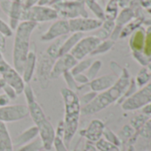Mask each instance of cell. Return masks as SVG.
Here are the masks:
<instances>
[{
	"instance_id": "cell-22",
	"label": "cell",
	"mask_w": 151,
	"mask_h": 151,
	"mask_svg": "<svg viewBox=\"0 0 151 151\" xmlns=\"http://www.w3.org/2000/svg\"><path fill=\"white\" fill-rule=\"evenodd\" d=\"M84 37L83 33H72L71 35H69L67 39L64 40L61 50H60V56L68 54L71 51V50L75 47V45Z\"/></svg>"
},
{
	"instance_id": "cell-49",
	"label": "cell",
	"mask_w": 151,
	"mask_h": 151,
	"mask_svg": "<svg viewBox=\"0 0 151 151\" xmlns=\"http://www.w3.org/2000/svg\"><path fill=\"white\" fill-rule=\"evenodd\" d=\"M142 113L149 116V115H151V103L145 105L143 108H142Z\"/></svg>"
},
{
	"instance_id": "cell-52",
	"label": "cell",
	"mask_w": 151,
	"mask_h": 151,
	"mask_svg": "<svg viewBox=\"0 0 151 151\" xmlns=\"http://www.w3.org/2000/svg\"><path fill=\"white\" fill-rule=\"evenodd\" d=\"M62 1H65V0H51L49 6H52L53 4H57V3H60V2H62Z\"/></svg>"
},
{
	"instance_id": "cell-32",
	"label": "cell",
	"mask_w": 151,
	"mask_h": 151,
	"mask_svg": "<svg viewBox=\"0 0 151 151\" xmlns=\"http://www.w3.org/2000/svg\"><path fill=\"white\" fill-rule=\"evenodd\" d=\"M85 5L88 6V8L94 12V14L99 18V19H102L104 17L103 15V12L101 10V8L100 7V5L94 1V0H85Z\"/></svg>"
},
{
	"instance_id": "cell-20",
	"label": "cell",
	"mask_w": 151,
	"mask_h": 151,
	"mask_svg": "<svg viewBox=\"0 0 151 151\" xmlns=\"http://www.w3.org/2000/svg\"><path fill=\"white\" fill-rule=\"evenodd\" d=\"M37 137H38V129L36 126H33L26 129L20 134H19L12 142V144L15 147H21L32 142L33 140L36 139Z\"/></svg>"
},
{
	"instance_id": "cell-3",
	"label": "cell",
	"mask_w": 151,
	"mask_h": 151,
	"mask_svg": "<svg viewBox=\"0 0 151 151\" xmlns=\"http://www.w3.org/2000/svg\"><path fill=\"white\" fill-rule=\"evenodd\" d=\"M57 13L58 17L62 19H72L79 17H88L85 10V0H65L52 5Z\"/></svg>"
},
{
	"instance_id": "cell-29",
	"label": "cell",
	"mask_w": 151,
	"mask_h": 151,
	"mask_svg": "<svg viewBox=\"0 0 151 151\" xmlns=\"http://www.w3.org/2000/svg\"><path fill=\"white\" fill-rule=\"evenodd\" d=\"M101 67V60H94L92 63L90 67L87 69V73H85V75L87 76V78L89 79L90 81L97 77V74L99 73Z\"/></svg>"
},
{
	"instance_id": "cell-19",
	"label": "cell",
	"mask_w": 151,
	"mask_h": 151,
	"mask_svg": "<svg viewBox=\"0 0 151 151\" xmlns=\"http://www.w3.org/2000/svg\"><path fill=\"white\" fill-rule=\"evenodd\" d=\"M23 10H24V7H23V3L21 2V0L12 1L11 8L7 16H9V19H10L9 26L12 30L16 29V27L20 24Z\"/></svg>"
},
{
	"instance_id": "cell-30",
	"label": "cell",
	"mask_w": 151,
	"mask_h": 151,
	"mask_svg": "<svg viewBox=\"0 0 151 151\" xmlns=\"http://www.w3.org/2000/svg\"><path fill=\"white\" fill-rule=\"evenodd\" d=\"M149 119V117L145 114H141L138 116H135L132 120H131V127L137 132V134L139 133V131L141 130V128L143 127V125L146 123V121Z\"/></svg>"
},
{
	"instance_id": "cell-2",
	"label": "cell",
	"mask_w": 151,
	"mask_h": 151,
	"mask_svg": "<svg viewBox=\"0 0 151 151\" xmlns=\"http://www.w3.org/2000/svg\"><path fill=\"white\" fill-rule=\"evenodd\" d=\"M37 23L33 21H21L16 27L12 49L13 68L22 74L25 61L30 49V37Z\"/></svg>"
},
{
	"instance_id": "cell-39",
	"label": "cell",
	"mask_w": 151,
	"mask_h": 151,
	"mask_svg": "<svg viewBox=\"0 0 151 151\" xmlns=\"http://www.w3.org/2000/svg\"><path fill=\"white\" fill-rule=\"evenodd\" d=\"M97 95H98V93L93 92V91L87 92V93H85V94H84V95L82 96V97H81V99H80V103H82V104H84V106H85V105L90 104V103L96 97Z\"/></svg>"
},
{
	"instance_id": "cell-48",
	"label": "cell",
	"mask_w": 151,
	"mask_h": 151,
	"mask_svg": "<svg viewBox=\"0 0 151 151\" xmlns=\"http://www.w3.org/2000/svg\"><path fill=\"white\" fill-rule=\"evenodd\" d=\"M5 44H6L5 36L0 33V50H1L2 51L4 50V49H5Z\"/></svg>"
},
{
	"instance_id": "cell-27",
	"label": "cell",
	"mask_w": 151,
	"mask_h": 151,
	"mask_svg": "<svg viewBox=\"0 0 151 151\" xmlns=\"http://www.w3.org/2000/svg\"><path fill=\"white\" fill-rule=\"evenodd\" d=\"M62 76H63V78H64V81H65L66 84L68 85V88H69V89L75 91L76 93H77V91H79V90H81V89H83L84 88L86 87V85H85V86H79V85L76 82V81H75V79H74V76L72 75V73H71L70 72L65 73Z\"/></svg>"
},
{
	"instance_id": "cell-51",
	"label": "cell",
	"mask_w": 151,
	"mask_h": 151,
	"mask_svg": "<svg viewBox=\"0 0 151 151\" xmlns=\"http://www.w3.org/2000/svg\"><path fill=\"white\" fill-rule=\"evenodd\" d=\"M50 2L51 0H39L37 4L38 5H43V6H47L50 4Z\"/></svg>"
},
{
	"instance_id": "cell-6",
	"label": "cell",
	"mask_w": 151,
	"mask_h": 151,
	"mask_svg": "<svg viewBox=\"0 0 151 151\" xmlns=\"http://www.w3.org/2000/svg\"><path fill=\"white\" fill-rule=\"evenodd\" d=\"M151 103V81L140 91L122 103V109L126 111L139 110Z\"/></svg>"
},
{
	"instance_id": "cell-36",
	"label": "cell",
	"mask_w": 151,
	"mask_h": 151,
	"mask_svg": "<svg viewBox=\"0 0 151 151\" xmlns=\"http://www.w3.org/2000/svg\"><path fill=\"white\" fill-rule=\"evenodd\" d=\"M142 137L145 139H150L151 138V119H149L146 123L143 125V127L141 128V130L138 133Z\"/></svg>"
},
{
	"instance_id": "cell-16",
	"label": "cell",
	"mask_w": 151,
	"mask_h": 151,
	"mask_svg": "<svg viewBox=\"0 0 151 151\" xmlns=\"http://www.w3.org/2000/svg\"><path fill=\"white\" fill-rule=\"evenodd\" d=\"M1 76H2V79L4 81L5 84L12 87L16 91L18 96L23 93L26 83L21 74L19 73L12 66L8 71L4 73Z\"/></svg>"
},
{
	"instance_id": "cell-54",
	"label": "cell",
	"mask_w": 151,
	"mask_h": 151,
	"mask_svg": "<svg viewBox=\"0 0 151 151\" xmlns=\"http://www.w3.org/2000/svg\"><path fill=\"white\" fill-rule=\"evenodd\" d=\"M127 151H135V149H134L133 145H130L129 148H128V150H127Z\"/></svg>"
},
{
	"instance_id": "cell-10",
	"label": "cell",
	"mask_w": 151,
	"mask_h": 151,
	"mask_svg": "<svg viewBox=\"0 0 151 151\" xmlns=\"http://www.w3.org/2000/svg\"><path fill=\"white\" fill-rule=\"evenodd\" d=\"M77 62L78 61L70 53L60 56L54 61L52 69L51 79H58L61 76H62L65 73L70 72L71 69L77 64Z\"/></svg>"
},
{
	"instance_id": "cell-9",
	"label": "cell",
	"mask_w": 151,
	"mask_h": 151,
	"mask_svg": "<svg viewBox=\"0 0 151 151\" xmlns=\"http://www.w3.org/2000/svg\"><path fill=\"white\" fill-rule=\"evenodd\" d=\"M35 126L38 129V136L43 143L44 150L50 151L53 148V142L56 137L54 127H53L52 123L47 119V117Z\"/></svg>"
},
{
	"instance_id": "cell-28",
	"label": "cell",
	"mask_w": 151,
	"mask_h": 151,
	"mask_svg": "<svg viewBox=\"0 0 151 151\" xmlns=\"http://www.w3.org/2000/svg\"><path fill=\"white\" fill-rule=\"evenodd\" d=\"M43 150H44V146L40 138L38 139L36 138L32 142H28V144L21 146L18 151H41Z\"/></svg>"
},
{
	"instance_id": "cell-1",
	"label": "cell",
	"mask_w": 151,
	"mask_h": 151,
	"mask_svg": "<svg viewBox=\"0 0 151 151\" xmlns=\"http://www.w3.org/2000/svg\"><path fill=\"white\" fill-rule=\"evenodd\" d=\"M131 82L130 74L127 69L123 68L122 73L117 78L115 84L109 89L98 94L96 97L88 104L81 108V113L85 116L93 115L104 110L110 104L117 103L125 93Z\"/></svg>"
},
{
	"instance_id": "cell-44",
	"label": "cell",
	"mask_w": 151,
	"mask_h": 151,
	"mask_svg": "<svg viewBox=\"0 0 151 151\" xmlns=\"http://www.w3.org/2000/svg\"><path fill=\"white\" fill-rule=\"evenodd\" d=\"M53 146H54L56 151H68V149H67L63 140L61 138L58 137V136L55 137Z\"/></svg>"
},
{
	"instance_id": "cell-14",
	"label": "cell",
	"mask_w": 151,
	"mask_h": 151,
	"mask_svg": "<svg viewBox=\"0 0 151 151\" xmlns=\"http://www.w3.org/2000/svg\"><path fill=\"white\" fill-rule=\"evenodd\" d=\"M61 95L63 99L65 113L81 114V103L77 93L68 88L61 89Z\"/></svg>"
},
{
	"instance_id": "cell-41",
	"label": "cell",
	"mask_w": 151,
	"mask_h": 151,
	"mask_svg": "<svg viewBox=\"0 0 151 151\" xmlns=\"http://www.w3.org/2000/svg\"><path fill=\"white\" fill-rule=\"evenodd\" d=\"M134 129L131 126H125L121 130V136L125 139H132L134 134Z\"/></svg>"
},
{
	"instance_id": "cell-42",
	"label": "cell",
	"mask_w": 151,
	"mask_h": 151,
	"mask_svg": "<svg viewBox=\"0 0 151 151\" xmlns=\"http://www.w3.org/2000/svg\"><path fill=\"white\" fill-rule=\"evenodd\" d=\"M11 67L12 66L10 65V64H8V62L4 59L3 51L0 50V75H2L4 73L8 71Z\"/></svg>"
},
{
	"instance_id": "cell-40",
	"label": "cell",
	"mask_w": 151,
	"mask_h": 151,
	"mask_svg": "<svg viewBox=\"0 0 151 151\" xmlns=\"http://www.w3.org/2000/svg\"><path fill=\"white\" fill-rule=\"evenodd\" d=\"M144 54L145 57L150 61L151 59V31L147 35L144 45Z\"/></svg>"
},
{
	"instance_id": "cell-13",
	"label": "cell",
	"mask_w": 151,
	"mask_h": 151,
	"mask_svg": "<svg viewBox=\"0 0 151 151\" xmlns=\"http://www.w3.org/2000/svg\"><path fill=\"white\" fill-rule=\"evenodd\" d=\"M69 25L70 32L84 34V32H89L100 27L101 25V21L100 19H91L88 17H79L69 19Z\"/></svg>"
},
{
	"instance_id": "cell-21",
	"label": "cell",
	"mask_w": 151,
	"mask_h": 151,
	"mask_svg": "<svg viewBox=\"0 0 151 151\" xmlns=\"http://www.w3.org/2000/svg\"><path fill=\"white\" fill-rule=\"evenodd\" d=\"M0 151H13L12 140L5 123L0 122Z\"/></svg>"
},
{
	"instance_id": "cell-8",
	"label": "cell",
	"mask_w": 151,
	"mask_h": 151,
	"mask_svg": "<svg viewBox=\"0 0 151 151\" xmlns=\"http://www.w3.org/2000/svg\"><path fill=\"white\" fill-rule=\"evenodd\" d=\"M28 116V107L22 104L0 106V122L9 123L23 119Z\"/></svg>"
},
{
	"instance_id": "cell-46",
	"label": "cell",
	"mask_w": 151,
	"mask_h": 151,
	"mask_svg": "<svg viewBox=\"0 0 151 151\" xmlns=\"http://www.w3.org/2000/svg\"><path fill=\"white\" fill-rule=\"evenodd\" d=\"M39 0H25L23 2V7L24 9H28L36 4H37Z\"/></svg>"
},
{
	"instance_id": "cell-50",
	"label": "cell",
	"mask_w": 151,
	"mask_h": 151,
	"mask_svg": "<svg viewBox=\"0 0 151 151\" xmlns=\"http://www.w3.org/2000/svg\"><path fill=\"white\" fill-rule=\"evenodd\" d=\"M84 151H97V149H96V147H94L93 145H92L89 142L85 145V148Z\"/></svg>"
},
{
	"instance_id": "cell-24",
	"label": "cell",
	"mask_w": 151,
	"mask_h": 151,
	"mask_svg": "<svg viewBox=\"0 0 151 151\" xmlns=\"http://www.w3.org/2000/svg\"><path fill=\"white\" fill-rule=\"evenodd\" d=\"M64 40H65V39H63L62 37L58 38L54 42H53V43L47 48L45 53H46L49 57H51L52 58H53V59L56 60V59L60 57L61 47V45H62Z\"/></svg>"
},
{
	"instance_id": "cell-34",
	"label": "cell",
	"mask_w": 151,
	"mask_h": 151,
	"mask_svg": "<svg viewBox=\"0 0 151 151\" xmlns=\"http://www.w3.org/2000/svg\"><path fill=\"white\" fill-rule=\"evenodd\" d=\"M117 148V147H116L113 144L109 143L105 139H100L96 142V149L99 150L100 151H113L114 150H116Z\"/></svg>"
},
{
	"instance_id": "cell-47",
	"label": "cell",
	"mask_w": 151,
	"mask_h": 151,
	"mask_svg": "<svg viewBox=\"0 0 151 151\" xmlns=\"http://www.w3.org/2000/svg\"><path fill=\"white\" fill-rule=\"evenodd\" d=\"M10 101H11V100H10L4 94L0 95V106H4V105L9 104Z\"/></svg>"
},
{
	"instance_id": "cell-5",
	"label": "cell",
	"mask_w": 151,
	"mask_h": 151,
	"mask_svg": "<svg viewBox=\"0 0 151 151\" xmlns=\"http://www.w3.org/2000/svg\"><path fill=\"white\" fill-rule=\"evenodd\" d=\"M55 59L49 57L45 52H42L36 61V74L38 84L42 89H47L51 82V73Z\"/></svg>"
},
{
	"instance_id": "cell-7",
	"label": "cell",
	"mask_w": 151,
	"mask_h": 151,
	"mask_svg": "<svg viewBox=\"0 0 151 151\" xmlns=\"http://www.w3.org/2000/svg\"><path fill=\"white\" fill-rule=\"evenodd\" d=\"M101 43V40L96 36L83 37L69 52L77 61L85 59V57L91 55L95 48Z\"/></svg>"
},
{
	"instance_id": "cell-12",
	"label": "cell",
	"mask_w": 151,
	"mask_h": 151,
	"mask_svg": "<svg viewBox=\"0 0 151 151\" xmlns=\"http://www.w3.org/2000/svg\"><path fill=\"white\" fill-rule=\"evenodd\" d=\"M79 119H80L79 113H65L64 119L62 120L63 127H64L62 140L67 148L69 146L72 139L74 138L77 131L78 125H79Z\"/></svg>"
},
{
	"instance_id": "cell-17",
	"label": "cell",
	"mask_w": 151,
	"mask_h": 151,
	"mask_svg": "<svg viewBox=\"0 0 151 151\" xmlns=\"http://www.w3.org/2000/svg\"><path fill=\"white\" fill-rule=\"evenodd\" d=\"M36 61H37V57H36V46L34 43H32V48L29 49V52L25 61L23 72L21 74L26 84H28L32 80L35 74Z\"/></svg>"
},
{
	"instance_id": "cell-11",
	"label": "cell",
	"mask_w": 151,
	"mask_h": 151,
	"mask_svg": "<svg viewBox=\"0 0 151 151\" xmlns=\"http://www.w3.org/2000/svg\"><path fill=\"white\" fill-rule=\"evenodd\" d=\"M70 32L69 20L67 19H59L54 21L49 28L41 35L40 40L42 42H50L56 40L60 37H62L68 35Z\"/></svg>"
},
{
	"instance_id": "cell-43",
	"label": "cell",
	"mask_w": 151,
	"mask_h": 151,
	"mask_svg": "<svg viewBox=\"0 0 151 151\" xmlns=\"http://www.w3.org/2000/svg\"><path fill=\"white\" fill-rule=\"evenodd\" d=\"M74 76V75H73ZM74 79L76 81V82L79 85V86H85L88 85L90 81L87 78V76L85 75V73H79L74 76Z\"/></svg>"
},
{
	"instance_id": "cell-31",
	"label": "cell",
	"mask_w": 151,
	"mask_h": 151,
	"mask_svg": "<svg viewBox=\"0 0 151 151\" xmlns=\"http://www.w3.org/2000/svg\"><path fill=\"white\" fill-rule=\"evenodd\" d=\"M103 136H104V139L107 142H109V143L113 144L114 146L119 147L121 145V140L110 129L105 127L104 132H103Z\"/></svg>"
},
{
	"instance_id": "cell-23",
	"label": "cell",
	"mask_w": 151,
	"mask_h": 151,
	"mask_svg": "<svg viewBox=\"0 0 151 151\" xmlns=\"http://www.w3.org/2000/svg\"><path fill=\"white\" fill-rule=\"evenodd\" d=\"M151 80V62L148 65L144 66L137 74L135 82L137 86H143Z\"/></svg>"
},
{
	"instance_id": "cell-33",
	"label": "cell",
	"mask_w": 151,
	"mask_h": 151,
	"mask_svg": "<svg viewBox=\"0 0 151 151\" xmlns=\"http://www.w3.org/2000/svg\"><path fill=\"white\" fill-rule=\"evenodd\" d=\"M136 88H137V85H136L135 80H131L130 85H129V87L127 88L125 93L124 94V96L120 98V100H119L117 103H118V104H121V103H123L125 100H126L127 98H129L130 96H132L136 92Z\"/></svg>"
},
{
	"instance_id": "cell-26",
	"label": "cell",
	"mask_w": 151,
	"mask_h": 151,
	"mask_svg": "<svg viewBox=\"0 0 151 151\" xmlns=\"http://www.w3.org/2000/svg\"><path fill=\"white\" fill-rule=\"evenodd\" d=\"M144 45V35L142 31H137L131 41L132 49L136 51H141Z\"/></svg>"
},
{
	"instance_id": "cell-15",
	"label": "cell",
	"mask_w": 151,
	"mask_h": 151,
	"mask_svg": "<svg viewBox=\"0 0 151 151\" xmlns=\"http://www.w3.org/2000/svg\"><path fill=\"white\" fill-rule=\"evenodd\" d=\"M104 129L105 125L101 120L93 119L85 129L81 130L80 135L85 137L89 142H97L100 139H101Z\"/></svg>"
},
{
	"instance_id": "cell-37",
	"label": "cell",
	"mask_w": 151,
	"mask_h": 151,
	"mask_svg": "<svg viewBox=\"0 0 151 151\" xmlns=\"http://www.w3.org/2000/svg\"><path fill=\"white\" fill-rule=\"evenodd\" d=\"M23 94L25 96L27 104H29L33 101H36V96H35L34 90L32 89V88L28 84H26L24 90H23Z\"/></svg>"
},
{
	"instance_id": "cell-55",
	"label": "cell",
	"mask_w": 151,
	"mask_h": 151,
	"mask_svg": "<svg viewBox=\"0 0 151 151\" xmlns=\"http://www.w3.org/2000/svg\"><path fill=\"white\" fill-rule=\"evenodd\" d=\"M41 151H48V150H41Z\"/></svg>"
},
{
	"instance_id": "cell-4",
	"label": "cell",
	"mask_w": 151,
	"mask_h": 151,
	"mask_svg": "<svg viewBox=\"0 0 151 151\" xmlns=\"http://www.w3.org/2000/svg\"><path fill=\"white\" fill-rule=\"evenodd\" d=\"M58 19V13L56 10L52 6H43L36 4L28 9H24L20 22L21 21H33L36 23L47 22L55 20Z\"/></svg>"
},
{
	"instance_id": "cell-35",
	"label": "cell",
	"mask_w": 151,
	"mask_h": 151,
	"mask_svg": "<svg viewBox=\"0 0 151 151\" xmlns=\"http://www.w3.org/2000/svg\"><path fill=\"white\" fill-rule=\"evenodd\" d=\"M113 43L111 42H104L102 43H100L96 48L95 50L91 53V56H96L98 54H101V53H104L106 51H108L111 47H112Z\"/></svg>"
},
{
	"instance_id": "cell-53",
	"label": "cell",
	"mask_w": 151,
	"mask_h": 151,
	"mask_svg": "<svg viewBox=\"0 0 151 151\" xmlns=\"http://www.w3.org/2000/svg\"><path fill=\"white\" fill-rule=\"evenodd\" d=\"M4 85H5L4 81L2 78H0V90H1V89H3V88L4 87Z\"/></svg>"
},
{
	"instance_id": "cell-38",
	"label": "cell",
	"mask_w": 151,
	"mask_h": 151,
	"mask_svg": "<svg viewBox=\"0 0 151 151\" xmlns=\"http://www.w3.org/2000/svg\"><path fill=\"white\" fill-rule=\"evenodd\" d=\"M12 31L13 30L10 27V26L0 18V33L5 37H11L13 34Z\"/></svg>"
},
{
	"instance_id": "cell-18",
	"label": "cell",
	"mask_w": 151,
	"mask_h": 151,
	"mask_svg": "<svg viewBox=\"0 0 151 151\" xmlns=\"http://www.w3.org/2000/svg\"><path fill=\"white\" fill-rule=\"evenodd\" d=\"M117 78L115 75H111V74H107V75H103L101 76L99 78H95L93 81H91L89 82V87L92 89V91L93 92H103L107 89H109V88H111L115 82L117 81Z\"/></svg>"
},
{
	"instance_id": "cell-45",
	"label": "cell",
	"mask_w": 151,
	"mask_h": 151,
	"mask_svg": "<svg viewBox=\"0 0 151 151\" xmlns=\"http://www.w3.org/2000/svg\"><path fill=\"white\" fill-rule=\"evenodd\" d=\"M3 90H4V94L10 99V100H13V99H15L16 97H17V93H16V91L12 88V87H10L9 85H4V87L3 88Z\"/></svg>"
},
{
	"instance_id": "cell-25",
	"label": "cell",
	"mask_w": 151,
	"mask_h": 151,
	"mask_svg": "<svg viewBox=\"0 0 151 151\" xmlns=\"http://www.w3.org/2000/svg\"><path fill=\"white\" fill-rule=\"evenodd\" d=\"M93 62V58H87V59H83L77 62V64L71 69L70 73H72V75H77L79 73H84L85 71H87V69L90 67V65H92V63Z\"/></svg>"
}]
</instances>
